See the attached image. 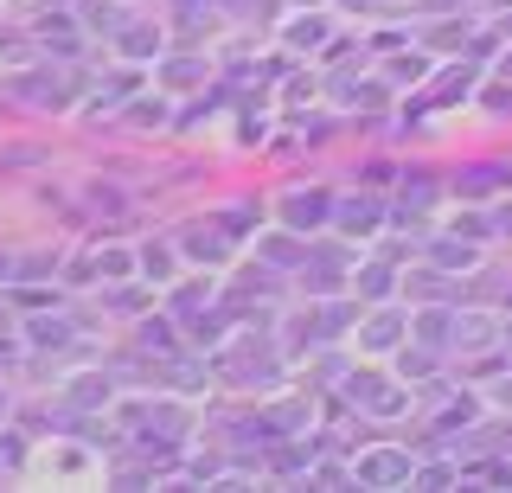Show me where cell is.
Masks as SVG:
<instances>
[{"mask_svg": "<svg viewBox=\"0 0 512 493\" xmlns=\"http://www.w3.org/2000/svg\"><path fill=\"white\" fill-rule=\"evenodd\" d=\"M397 340V321H378L372 333H365V346H391Z\"/></svg>", "mask_w": 512, "mask_h": 493, "instance_id": "1", "label": "cell"}]
</instances>
